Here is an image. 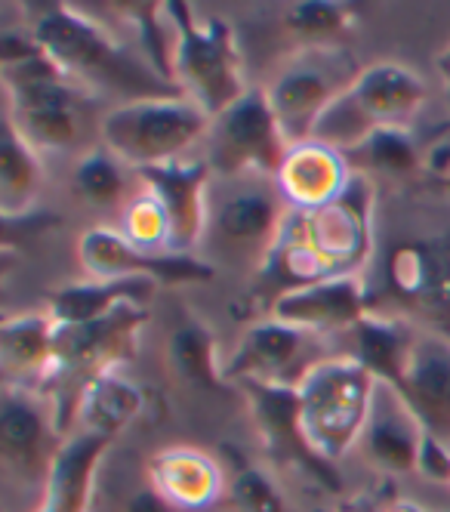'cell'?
<instances>
[{
    "label": "cell",
    "instance_id": "cell-22",
    "mask_svg": "<svg viewBox=\"0 0 450 512\" xmlns=\"http://www.w3.org/2000/svg\"><path fill=\"white\" fill-rule=\"evenodd\" d=\"M56 321L47 309L7 315L0 324V374L4 386L44 392L53 371Z\"/></svg>",
    "mask_w": 450,
    "mask_h": 512
},
{
    "label": "cell",
    "instance_id": "cell-15",
    "mask_svg": "<svg viewBox=\"0 0 450 512\" xmlns=\"http://www.w3.org/2000/svg\"><path fill=\"white\" fill-rule=\"evenodd\" d=\"M370 312V287L364 281V272H352L281 290L269 300L266 315L330 340L336 334H349Z\"/></svg>",
    "mask_w": 450,
    "mask_h": 512
},
{
    "label": "cell",
    "instance_id": "cell-18",
    "mask_svg": "<svg viewBox=\"0 0 450 512\" xmlns=\"http://www.w3.org/2000/svg\"><path fill=\"white\" fill-rule=\"evenodd\" d=\"M423 435L426 426L420 414L410 408L404 392L386 380H377L370 398V414L358 442L364 460L389 475H410L417 472Z\"/></svg>",
    "mask_w": 450,
    "mask_h": 512
},
{
    "label": "cell",
    "instance_id": "cell-9",
    "mask_svg": "<svg viewBox=\"0 0 450 512\" xmlns=\"http://www.w3.org/2000/svg\"><path fill=\"white\" fill-rule=\"evenodd\" d=\"M290 142L269 105L266 87L253 84L238 102L210 121L204 158L213 176H269L275 179Z\"/></svg>",
    "mask_w": 450,
    "mask_h": 512
},
{
    "label": "cell",
    "instance_id": "cell-10",
    "mask_svg": "<svg viewBox=\"0 0 450 512\" xmlns=\"http://www.w3.org/2000/svg\"><path fill=\"white\" fill-rule=\"evenodd\" d=\"M65 435V423L59 417V408H53L50 395L4 386L0 466L13 482L44 491Z\"/></svg>",
    "mask_w": 450,
    "mask_h": 512
},
{
    "label": "cell",
    "instance_id": "cell-35",
    "mask_svg": "<svg viewBox=\"0 0 450 512\" xmlns=\"http://www.w3.org/2000/svg\"><path fill=\"white\" fill-rule=\"evenodd\" d=\"M417 472L426 482H438V485H450V442L438 438L435 432L426 429L423 445H420V460H417Z\"/></svg>",
    "mask_w": 450,
    "mask_h": 512
},
{
    "label": "cell",
    "instance_id": "cell-7",
    "mask_svg": "<svg viewBox=\"0 0 450 512\" xmlns=\"http://www.w3.org/2000/svg\"><path fill=\"white\" fill-rule=\"evenodd\" d=\"M429 102V81L398 59L370 62L321 115L312 139L352 155L377 127H410Z\"/></svg>",
    "mask_w": 450,
    "mask_h": 512
},
{
    "label": "cell",
    "instance_id": "cell-1",
    "mask_svg": "<svg viewBox=\"0 0 450 512\" xmlns=\"http://www.w3.org/2000/svg\"><path fill=\"white\" fill-rule=\"evenodd\" d=\"M28 31L41 44V50L87 93H99V87H133L136 96L145 99L152 96L142 90L145 84H167L152 68V62L124 41L121 31L108 28L81 7L47 4L28 19Z\"/></svg>",
    "mask_w": 450,
    "mask_h": 512
},
{
    "label": "cell",
    "instance_id": "cell-5",
    "mask_svg": "<svg viewBox=\"0 0 450 512\" xmlns=\"http://www.w3.org/2000/svg\"><path fill=\"white\" fill-rule=\"evenodd\" d=\"M7 112L4 118L41 155L71 152L84 136V105L93 99L78 81L41 50L28 59L0 65Z\"/></svg>",
    "mask_w": 450,
    "mask_h": 512
},
{
    "label": "cell",
    "instance_id": "cell-37",
    "mask_svg": "<svg viewBox=\"0 0 450 512\" xmlns=\"http://www.w3.org/2000/svg\"><path fill=\"white\" fill-rule=\"evenodd\" d=\"M438 68H441V75H444V81L450 84V44H447V50L438 56Z\"/></svg>",
    "mask_w": 450,
    "mask_h": 512
},
{
    "label": "cell",
    "instance_id": "cell-28",
    "mask_svg": "<svg viewBox=\"0 0 450 512\" xmlns=\"http://www.w3.org/2000/svg\"><path fill=\"white\" fill-rule=\"evenodd\" d=\"M164 355H167L170 374L185 386L222 389L229 383L225 380V355L219 349V340L204 321L192 318V321L176 324L167 337Z\"/></svg>",
    "mask_w": 450,
    "mask_h": 512
},
{
    "label": "cell",
    "instance_id": "cell-36",
    "mask_svg": "<svg viewBox=\"0 0 450 512\" xmlns=\"http://www.w3.org/2000/svg\"><path fill=\"white\" fill-rule=\"evenodd\" d=\"M121 512H179L173 503H167L152 485H142L139 491H133L124 503Z\"/></svg>",
    "mask_w": 450,
    "mask_h": 512
},
{
    "label": "cell",
    "instance_id": "cell-21",
    "mask_svg": "<svg viewBox=\"0 0 450 512\" xmlns=\"http://www.w3.org/2000/svg\"><path fill=\"white\" fill-rule=\"evenodd\" d=\"M429 432L450 442V340L438 331H417L410 343L401 386Z\"/></svg>",
    "mask_w": 450,
    "mask_h": 512
},
{
    "label": "cell",
    "instance_id": "cell-30",
    "mask_svg": "<svg viewBox=\"0 0 450 512\" xmlns=\"http://www.w3.org/2000/svg\"><path fill=\"white\" fill-rule=\"evenodd\" d=\"M349 161H364L370 173H383L392 179H407L426 170V152L410 127H377L352 155Z\"/></svg>",
    "mask_w": 450,
    "mask_h": 512
},
{
    "label": "cell",
    "instance_id": "cell-14",
    "mask_svg": "<svg viewBox=\"0 0 450 512\" xmlns=\"http://www.w3.org/2000/svg\"><path fill=\"white\" fill-rule=\"evenodd\" d=\"M327 337L309 334L303 327H293L272 315H262L247 324L235 349L225 355V380H266L296 386L309 368L324 361Z\"/></svg>",
    "mask_w": 450,
    "mask_h": 512
},
{
    "label": "cell",
    "instance_id": "cell-25",
    "mask_svg": "<svg viewBox=\"0 0 450 512\" xmlns=\"http://www.w3.org/2000/svg\"><path fill=\"white\" fill-rule=\"evenodd\" d=\"M161 290L152 278H87L56 287L47 297V312L56 324H87L118 312L127 303L148 306Z\"/></svg>",
    "mask_w": 450,
    "mask_h": 512
},
{
    "label": "cell",
    "instance_id": "cell-23",
    "mask_svg": "<svg viewBox=\"0 0 450 512\" xmlns=\"http://www.w3.org/2000/svg\"><path fill=\"white\" fill-rule=\"evenodd\" d=\"M108 448L111 438L71 429L56 454L53 472L34 512H90L96 479Z\"/></svg>",
    "mask_w": 450,
    "mask_h": 512
},
{
    "label": "cell",
    "instance_id": "cell-29",
    "mask_svg": "<svg viewBox=\"0 0 450 512\" xmlns=\"http://www.w3.org/2000/svg\"><path fill=\"white\" fill-rule=\"evenodd\" d=\"M127 176H136L130 167H124L105 145H93L71 170V192L78 195L87 207L96 210H115L133 198L127 192Z\"/></svg>",
    "mask_w": 450,
    "mask_h": 512
},
{
    "label": "cell",
    "instance_id": "cell-27",
    "mask_svg": "<svg viewBox=\"0 0 450 512\" xmlns=\"http://www.w3.org/2000/svg\"><path fill=\"white\" fill-rule=\"evenodd\" d=\"M349 337H352V346L346 349V355L361 361L377 380L401 386L404 361H407L410 343L417 337V327H410L401 318L370 312L352 327Z\"/></svg>",
    "mask_w": 450,
    "mask_h": 512
},
{
    "label": "cell",
    "instance_id": "cell-12",
    "mask_svg": "<svg viewBox=\"0 0 450 512\" xmlns=\"http://www.w3.org/2000/svg\"><path fill=\"white\" fill-rule=\"evenodd\" d=\"M148 321H152L148 306L127 303L118 312H111L99 321L56 324L50 383L78 377L84 386L90 377H96L102 371H121L136 355L139 331Z\"/></svg>",
    "mask_w": 450,
    "mask_h": 512
},
{
    "label": "cell",
    "instance_id": "cell-26",
    "mask_svg": "<svg viewBox=\"0 0 450 512\" xmlns=\"http://www.w3.org/2000/svg\"><path fill=\"white\" fill-rule=\"evenodd\" d=\"M50 186V170L44 155L31 149L19 136V130L4 118V136H0V213L7 219L28 216L41 204Z\"/></svg>",
    "mask_w": 450,
    "mask_h": 512
},
{
    "label": "cell",
    "instance_id": "cell-11",
    "mask_svg": "<svg viewBox=\"0 0 450 512\" xmlns=\"http://www.w3.org/2000/svg\"><path fill=\"white\" fill-rule=\"evenodd\" d=\"M290 226L330 269V275L361 272L373 250V189L367 173L355 170L343 198H336L321 210H290Z\"/></svg>",
    "mask_w": 450,
    "mask_h": 512
},
{
    "label": "cell",
    "instance_id": "cell-4",
    "mask_svg": "<svg viewBox=\"0 0 450 512\" xmlns=\"http://www.w3.org/2000/svg\"><path fill=\"white\" fill-rule=\"evenodd\" d=\"M164 16L173 31V84L210 118L222 115L253 87L235 28L216 16L201 19L185 0L164 4Z\"/></svg>",
    "mask_w": 450,
    "mask_h": 512
},
{
    "label": "cell",
    "instance_id": "cell-32",
    "mask_svg": "<svg viewBox=\"0 0 450 512\" xmlns=\"http://www.w3.org/2000/svg\"><path fill=\"white\" fill-rule=\"evenodd\" d=\"M121 232L127 241H133L142 250H155V253H173L170 247V219L161 207V201L139 186L133 198L121 210Z\"/></svg>",
    "mask_w": 450,
    "mask_h": 512
},
{
    "label": "cell",
    "instance_id": "cell-16",
    "mask_svg": "<svg viewBox=\"0 0 450 512\" xmlns=\"http://www.w3.org/2000/svg\"><path fill=\"white\" fill-rule=\"evenodd\" d=\"M136 179L142 182V189H148L161 201L170 219L173 253H198L207 226L210 186H213V167L204 158V152H195L164 167L139 170Z\"/></svg>",
    "mask_w": 450,
    "mask_h": 512
},
{
    "label": "cell",
    "instance_id": "cell-20",
    "mask_svg": "<svg viewBox=\"0 0 450 512\" xmlns=\"http://www.w3.org/2000/svg\"><path fill=\"white\" fill-rule=\"evenodd\" d=\"M352 173L355 170L343 152L330 149L318 139H306L287 149L275 173V189L293 213H312L343 198Z\"/></svg>",
    "mask_w": 450,
    "mask_h": 512
},
{
    "label": "cell",
    "instance_id": "cell-33",
    "mask_svg": "<svg viewBox=\"0 0 450 512\" xmlns=\"http://www.w3.org/2000/svg\"><path fill=\"white\" fill-rule=\"evenodd\" d=\"M229 497L238 512H290L281 485L262 466H238L229 479Z\"/></svg>",
    "mask_w": 450,
    "mask_h": 512
},
{
    "label": "cell",
    "instance_id": "cell-19",
    "mask_svg": "<svg viewBox=\"0 0 450 512\" xmlns=\"http://www.w3.org/2000/svg\"><path fill=\"white\" fill-rule=\"evenodd\" d=\"M148 485L179 512H204L229 494L222 463L195 445H167L145 463Z\"/></svg>",
    "mask_w": 450,
    "mask_h": 512
},
{
    "label": "cell",
    "instance_id": "cell-31",
    "mask_svg": "<svg viewBox=\"0 0 450 512\" xmlns=\"http://www.w3.org/2000/svg\"><path fill=\"white\" fill-rule=\"evenodd\" d=\"M355 22V10L346 4H336V0H303V4H293L284 13V28L296 34V38H303L306 47L343 44Z\"/></svg>",
    "mask_w": 450,
    "mask_h": 512
},
{
    "label": "cell",
    "instance_id": "cell-6",
    "mask_svg": "<svg viewBox=\"0 0 450 512\" xmlns=\"http://www.w3.org/2000/svg\"><path fill=\"white\" fill-rule=\"evenodd\" d=\"M373 386H377V377L346 352L327 355L296 383L299 432L318 460L333 466L358 448L370 414Z\"/></svg>",
    "mask_w": 450,
    "mask_h": 512
},
{
    "label": "cell",
    "instance_id": "cell-8",
    "mask_svg": "<svg viewBox=\"0 0 450 512\" xmlns=\"http://www.w3.org/2000/svg\"><path fill=\"white\" fill-rule=\"evenodd\" d=\"M361 68L346 50V44H327V47H296L287 53L269 81L262 84L269 96L272 112L281 124V133L290 145L312 139L321 115L340 99Z\"/></svg>",
    "mask_w": 450,
    "mask_h": 512
},
{
    "label": "cell",
    "instance_id": "cell-3",
    "mask_svg": "<svg viewBox=\"0 0 450 512\" xmlns=\"http://www.w3.org/2000/svg\"><path fill=\"white\" fill-rule=\"evenodd\" d=\"M210 121L204 108L182 93L124 99L102 115L99 145L139 173L201 152Z\"/></svg>",
    "mask_w": 450,
    "mask_h": 512
},
{
    "label": "cell",
    "instance_id": "cell-17",
    "mask_svg": "<svg viewBox=\"0 0 450 512\" xmlns=\"http://www.w3.org/2000/svg\"><path fill=\"white\" fill-rule=\"evenodd\" d=\"M235 386H241L253 423L259 429V438L266 451L278 460L293 463L299 472L315 475V482L340 491V475L336 469L324 460H318L303 432H299V401H296V386H284V383H266V380H238Z\"/></svg>",
    "mask_w": 450,
    "mask_h": 512
},
{
    "label": "cell",
    "instance_id": "cell-38",
    "mask_svg": "<svg viewBox=\"0 0 450 512\" xmlns=\"http://www.w3.org/2000/svg\"><path fill=\"white\" fill-rule=\"evenodd\" d=\"M389 512H417V509H410V506H392Z\"/></svg>",
    "mask_w": 450,
    "mask_h": 512
},
{
    "label": "cell",
    "instance_id": "cell-13",
    "mask_svg": "<svg viewBox=\"0 0 450 512\" xmlns=\"http://www.w3.org/2000/svg\"><path fill=\"white\" fill-rule=\"evenodd\" d=\"M78 260L87 278H152L161 287L207 284L219 275L198 253H155L124 238L115 226H87L78 235Z\"/></svg>",
    "mask_w": 450,
    "mask_h": 512
},
{
    "label": "cell",
    "instance_id": "cell-2",
    "mask_svg": "<svg viewBox=\"0 0 450 512\" xmlns=\"http://www.w3.org/2000/svg\"><path fill=\"white\" fill-rule=\"evenodd\" d=\"M290 207L269 176H213L198 256L213 269L259 272L281 238Z\"/></svg>",
    "mask_w": 450,
    "mask_h": 512
},
{
    "label": "cell",
    "instance_id": "cell-24",
    "mask_svg": "<svg viewBox=\"0 0 450 512\" xmlns=\"http://www.w3.org/2000/svg\"><path fill=\"white\" fill-rule=\"evenodd\" d=\"M148 405L145 389L124 371H102L78 386L71 408V429L115 438L130 429Z\"/></svg>",
    "mask_w": 450,
    "mask_h": 512
},
{
    "label": "cell",
    "instance_id": "cell-34",
    "mask_svg": "<svg viewBox=\"0 0 450 512\" xmlns=\"http://www.w3.org/2000/svg\"><path fill=\"white\" fill-rule=\"evenodd\" d=\"M392 278L407 294H426L429 284V256L420 247H401L392 256Z\"/></svg>",
    "mask_w": 450,
    "mask_h": 512
},
{
    "label": "cell",
    "instance_id": "cell-39",
    "mask_svg": "<svg viewBox=\"0 0 450 512\" xmlns=\"http://www.w3.org/2000/svg\"><path fill=\"white\" fill-rule=\"evenodd\" d=\"M444 186H447V189H450V179H447V182H444Z\"/></svg>",
    "mask_w": 450,
    "mask_h": 512
}]
</instances>
